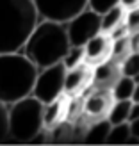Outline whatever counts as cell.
Segmentation results:
<instances>
[{
	"label": "cell",
	"instance_id": "obj_1",
	"mask_svg": "<svg viewBox=\"0 0 139 146\" xmlns=\"http://www.w3.org/2000/svg\"><path fill=\"white\" fill-rule=\"evenodd\" d=\"M39 20L34 0H0V54L20 52Z\"/></svg>",
	"mask_w": 139,
	"mask_h": 146
},
{
	"label": "cell",
	"instance_id": "obj_2",
	"mask_svg": "<svg viewBox=\"0 0 139 146\" xmlns=\"http://www.w3.org/2000/svg\"><path fill=\"white\" fill-rule=\"evenodd\" d=\"M70 46L71 43L68 38L66 23L41 18L29 36L21 52L38 66V70H41L63 62Z\"/></svg>",
	"mask_w": 139,
	"mask_h": 146
},
{
	"label": "cell",
	"instance_id": "obj_3",
	"mask_svg": "<svg viewBox=\"0 0 139 146\" xmlns=\"http://www.w3.org/2000/svg\"><path fill=\"white\" fill-rule=\"evenodd\" d=\"M38 66L21 52L0 54V102L11 105L32 94Z\"/></svg>",
	"mask_w": 139,
	"mask_h": 146
},
{
	"label": "cell",
	"instance_id": "obj_4",
	"mask_svg": "<svg viewBox=\"0 0 139 146\" xmlns=\"http://www.w3.org/2000/svg\"><path fill=\"white\" fill-rule=\"evenodd\" d=\"M43 107L45 104L34 94H29L9 105V141L34 143L45 132Z\"/></svg>",
	"mask_w": 139,
	"mask_h": 146
},
{
	"label": "cell",
	"instance_id": "obj_5",
	"mask_svg": "<svg viewBox=\"0 0 139 146\" xmlns=\"http://www.w3.org/2000/svg\"><path fill=\"white\" fill-rule=\"evenodd\" d=\"M64 84H66V66L63 62H57L38 71L32 94L43 104H48L64 94Z\"/></svg>",
	"mask_w": 139,
	"mask_h": 146
},
{
	"label": "cell",
	"instance_id": "obj_6",
	"mask_svg": "<svg viewBox=\"0 0 139 146\" xmlns=\"http://www.w3.org/2000/svg\"><path fill=\"white\" fill-rule=\"evenodd\" d=\"M66 31L71 45L84 46L91 38L102 32V14L86 7L84 11L66 21Z\"/></svg>",
	"mask_w": 139,
	"mask_h": 146
},
{
	"label": "cell",
	"instance_id": "obj_7",
	"mask_svg": "<svg viewBox=\"0 0 139 146\" xmlns=\"http://www.w3.org/2000/svg\"><path fill=\"white\" fill-rule=\"evenodd\" d=\"M39 16L66 23L87 7V0H34Z\"/></svg>",
	"mask_w": 139,
	"mask_h": 146
},
{
	"label": "cell",
	"instance_id": "obj_8",
	"mask_svg": "<svg viewBox=\"0 0 139 146\" xmlns=\"http://www.w3.org/2000/svg\"><path fill=\"white\" fill-rule=\"evenodd\" d=\"M84 96V112L86 116L94 119H102V118H107V112L111 109L114 96H112V91L111 89H104V87H91L87 89Z\"/></svg>",
	"mask_w": 139,
	"mask_h": 146
},
{
	"label": "cell",
	"instance_id": "obj_9",
	"mask_svg": "<svg viewBox=\"0 0 139 146\" xmlns=\"http://www.w3.org/2000/svg\"><path fill=\"white\" fill-rule=\"evenodd\" d=\"M93 87V66L91 64H80L77 68L66 70V84H64V94L70 98H77L84 91Z\"/></svg>",
	"mask_w": 139,
	"mask_h": 146
},
{
	"label": "cell",
	"instance_id": "obj_10",
	"mask_svg": "<svg viewBox=\"0 0 139 146\" xmlns=\"http://www.w3.org/2000/svg\"><path fill=\"white\" fill-rule=\"evenodd\" d=\"M71 98L66 94H61L59 98L45 104L43 107V121H45V130H54L70 118V105Z\"/></svg>",
	"mask_w": 139,
	"mask_h": 146
},
{
	"label": "cell",
	"instance_id": "obj_11",
	"mask_svg": "<svg viewBox=\"0 0 139 146\" xmlns=\"http://www.w3.org/2000/svg\"><path fill=\"white\" fill-rule=\"evenodd\" d=\"M84 50H86V62L91 64V66H96V64L111 59L112 39L109 34L98 32L94 38H91L84 45Z\"/></svg>",
	"mask_w": 139,
	"mask_h": 146
},
{
	"label": "cell",
	"instance_id": "obj_12",
	"mask_svg": "<svg viewBox=\"0 0 139 146\" xmlns=\"http://www.w3.org/2000/svg\"><path fill=\"white\" fill-rule=\"evenodd\" d=\"M121 77V64L114 59H107L104 62L93 66V86L111 89L114 82Z\"/></svg>",
	"mask_w": 139,
	"mask_h": 146
},
{
	"label": "cell",
	"instance_id": "obj_13",
	"mask_svg": "<svg viewBox=\"0 0 139 146\" xmlns=\"http://www.w3.org/2000/svg\"><path fill=\"white\" fill-rule=\"evenodd\" d=\"M111 130V121L107 118L94 119V123L86 130L82 141L86 144H107V135Z\"/></svg>",
	"mask_w": 139,
	"mask_h": 146
},
{
	"label": "cell",
	"instance_id": "obj_14",
	"mask_svg": "<svg viewBox=\"0 0 139 146\" xmlns=\"http://www.w3.org/2000/svg\"><path fill=\"white\" fill-rule=\"evenodd\" d=\"M125 18H127V9L121 4L111 7L109 11H105L104 14H102V32L111 34L120 25L125 23Z\"/></svg>",
	"mask_w": 139,
	"mask_h": 146
},
{
	"label": "cell",
	"instance_id": "obj_15",
	"mask_svg": "<svg viewBox=\"0 0 139 146\" xmlns=\"http://www.w3.org/2000/svg\"><path fill=\"white\" fill-rule=\"evenodd\" d=\"M134 89H136V80L132 77L121 75L111 87L114 100H132L134 98Z\"/></svg>",
	"mask_w": 139,
	"mask_h": 146
},
{
	"label": "cell",
	"instance_id": "obj_16",
	"mask_svg": "<svg viewBox=\"0 0 139 146\" xmlns=\"http://www.w3.org/2000/svg\"><path fill=\"white\" fill-rule=\"evenodd\" d=\"M127 143H134L132 132H130V123H116L111 125L107 135V144H127Z\"/></svg>",
	"mask_w": 139,
	"mask_h": 146
},
{
	"label": "cell",
	"instance_id": "obj_17",
	"mask_svg": "<svg viewBox=\"0 0 139 146\" xmlns=\"http://www.w3.org/2000/svg\"><path fill=\"white\" fill-rule=\"evenodd\" d=\"M130 105H132V100H114L112 102V105L107 112V119L111 121V125L128 121Z\"/></svg>",
	"mask_w": 139,
	"mask_h": 146
},
{
	"label": "cell",
	"instance_id": "obj_18",
	"mask_svg": "<svg viewBox=\"0 0 139 146\" xmlns=\"http://www.w3.org/2000/svg\"><path fill=\"white\" fill-rule=\"evenodd\" d=\"M132 52V46H130V34L128 36H121V38L112 39V50H111V59L121 62L125 57Z\"/></svg>",
	"mask_w": 139,
	"mask_h": 146
},
{
	"label": "cell",
	"instance_id": "obj_19",
	"mask_svg": "<svg viewBox=\"0 0 139 146\" xmlns=\"http://www.w3.org/2000/svg\"><path fill=\"white\" fill-rule=\"evenodd\" d=\"M86 62V50L84 46H77V45H71L68 54L64 55L63 59V64L66 66V70H71V68H77L80 64Z\"/></svg>",
	"mask_w": 139,
	"mask_h": 146
},
{
	"label": "cell",
	"instance_id": "obj_20",
	"mask_svg": "<svg viewBox=\"0 0 139 146\" xmlns=\"http://www.w3.org/2000/svg\"><path fill=\"white\" fill-rule=\"evenodd\" d=\"M120 64H121V75H127L132 78L139 75V54L137 52H130Z\"/></svg>",
	"mask_w": 139,
	"mask_h": 146
},
{
	"label": "cell",
	"instance_id": "obj_21",
	"mask_svg": "<svg viewBox=\"0 0 139 146\" xmlns=\"http://www.w3.org/2000/svg\"><path fill=\"white\" fill-rule=\"evenodd\" d=\"M9 141V105L0 102V143Z\"/></svg>",
	"mask_w": 139,
	"mask_h": 146
},
{
	"label": "cell",
	"instance_id": "obj_22",
	"mask_svg": "<svg viewBox=\"0 0 139 146\" xmlns=\"http://www.w3.org/2000/svg\"><path fill=\"white\" fill-rule=\"evenodd\" d=\"M121 4V0H87V7L93 11H96L98 14H104L111 7Z\"/></svg>",
	"mask_w": 139,
	"mask_h": 146
},
{
	"label": "cell",
	"instance_id": "obj_23",
	"mask_svg": "<svg viewBox=\"0 0 139 146\" xmlns=\"http://www.w3.org/2000/svg\"><path fill=\"white\" fill-rule=\"evenodd\" d=\"M125 23H127V29H128L130 34L139 31V7H134V9H127Z\"/></svg>",
	"mask_w": 139,
	"mask_h": 146
},
{
	"label": "cell",
	"instance_id": "obj_24",
	"mask_svg": "<svg viewBox=\"0 0 139 146\" xmlns=\"http://www.w3.org/2000/svg\"><path fill=\"white\" fill-rule=\"evenodd\" d=\"M139 118V102L132 100V105H130V112H128V123Z\"/></svg>",
	"mask_w": 139,
	"mask_h": 146
},
{
	"label": "cell",
	"instance_id": "obj_25",
	"mask_svg": "<svg viewBox=\"0 0 139 146\" xmlns=\"http://www.w3.org/2000/svg\"><path fill=\"white\" fill-rule=\"evenodd\" d=\"M130 46H132V52L139 54V31L130 34Z\"/></svg>",
	"mask_w": 139,
	"mask_h": 146
},
{
	"label": "cell",
	"instance_id": "obj_26",
	"mask_svg": "<svg viewBox=\"0 0 139 146\" xmlns=\"http://www.w3.org/2000/svg\"><path fill=\"white\" fill-rule=\"evenodd\" d=\"M130 132H132V137L134 141H139V118L130 121Z\"/></svg>",
	"mask_w": 139,
	"mask_h": 146
},
{
	"label": "cell",
	"instance_id": "obj_27",
	"mask_svg": "<svg viewBox=\"0 0 139 146\" xmlns=\"http://www.w3.org/2000/svg\"><path fill=\"white\" fill-rule=\"evenodd\" d=\"M121 5L125 9H134V7H139V0H121Z\"/></svg>",
	"mask_w": 139,
	"mask_h": 146
},
{
	"label": "cell",
	"instance_id": "obj_28",
	"mask_svg": "<svg viewBox=\"0 0 139 146\" xmlns=\"http://www.w3.org/2000/svg\"><path fill=\"white\" fill-rule=\"evenodd\" d=\"M134 80H136V89H134V98H132V100L139 102V75H137Z\"/></svg>",
	"mask_w": 139,
	"mask_h": 146
}]
</instances>
